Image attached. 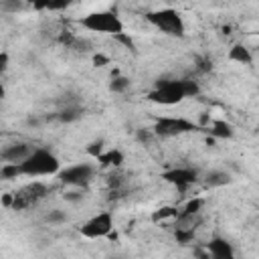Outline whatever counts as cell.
Masks as SVG:
<instances>
[{"label": "cell", "mask_w": 259, "mask_h": 259, "mask_svg": "<svg viewBox=\"0 0 259 259\" xmlns=\"http://www.w3.org/2000/svg\"><path fill=\"white\" fill-rule=\"evenodd\" d=\"M0 174H2V178H16V176H22V172H20V164H4L2 166V170H0Z\"/></svg>", "instance_id": "44dd1931"}, {"label": "cell", "mask_w": 259, "mask_h": 259, "mask_svg": "<svg viewBox=\"0 0 259 259\" xmlns=\"http://www.w3.org/2000/svg\"><path fill=\"white\" fill-rule=\"evenodd\" d=\"M81 115H83V111H81L79 107H65V109H61V111L57 113V119L63 121V123H69V121L79 119Z\"/></svg>", "instance_id": "2e32d148"}, {"label": "cell", "mask_w": 259, "mask_h": 259, "mask_svg": "<svg viewBox=\"0 0 259 259\" xmlns=\"http://www.w3.org/2000/svg\"><path fill=\"white\" fill-rule=\"evenodd\" d=\"M97 162L103 168H119L123 164V154L119 150H107L97 158Z\"/></svg>", "instance_id": "5bb4252c"}, {"label": "cell", "mask_w": 259, "mask_h": 259, "mask_svg": "<svg viewBox=\"0 0 259 259\" xmlns=\"http://www.w3.org/2000/svg\"><path fill=\"white\" fill-rule=\"evenodd\" d=\"M49 194V188L42 184V182H32V184H26L22 186L20 190L12 192V206L14 210H24L28 208L30 204L38 202L40 198H45Z\"/></svg>", "instance_id": "8992f818"}, {"label": "cell", "mask_w": 259, "mask_h": 259, "mask_svg": "<svg viewBox=\"0 0 259 259\" xmlns=\"http://www.w3.org/2000/svg\"><path fill=\"white\" fill-rule=\"evenodd\" d=\"M202 208V198H190L186 204H184V212L178 214V219H188V217H194L198 214Z\"/></svg>", "instance_id": "e0dca14e"}, {"label": "cell", "mask_w": 259, "mask_h": 259, "mask_svg": "<svg viewBox=\"0 0 259 259\" xmlns=\"http://www.w3.org/2000/svg\"><path fill=\"white\" fill-rule=\"evenodd\" d=\"M8 63H10V57L6 51H0V73H4L8 69Z\"/></svg>", "instance_id": "83f0119b"}, {"label": "cell", "mask_w": 259, "mask_h": 259, "mask_svg": "<svg viewBox=\"0 0 259 259\" xmlns=\"http://www.w3.org/2000/svg\"><path fill=\"white\" fill-rule=\"evenodd\" d=\"M0 202H2L4 206H12V192H10V194H4Z\"/></svg>", "instance_id": "f546056e"}, {"label": "cell", "mask_w": 259, "mask_h": 259, "mask_svg": "<svg viewBox=\"0 0 259 259\" xmlns=\"http://www.w3.org/2000/svg\"><path fill=\"white\" fill-rule=\"evenodd\" d=\"M127 87H130V79L127 77L117 75V77H111V81H109V91H113V93H123Z\"/></svg>", "instance_id": "ffe728a7"}, {"label": "cell", "mask_w": 259, "mask_h": 259, "mask_svg": "<svg viewBox=\"0 0 259 259\" xmlns=\"http://www.w3.org/2000/svg\"><path fill=\"white\" fill-rule=\"evenodd\" d=\"M87 154H89V156H93V158H99V156L103 154V142H101V140L91 142V144L87 146Z\"/></svg>", "instance_id": "603a6c76"}, {"label": "cell", "mask_w": 259, "mask_h": 259, "mask_svg": "<svg viewBox=\"0 0 259 259\" xmlns=\"http://www.w3.org/2000/svg\"><path fill=\"white\" fill-rule=\"evenodd\" d=\"M24 8V4L20 2V0H0V10L2 12H18V10H22Z\"/></svg>", "instance_id": "7402d4cb"}, {"label": "cell", "mask_w": 259, "mask_h": 259, "mask_svg": "<svg viewBox=\"0 0 259 259\" xmlns=\"http://www.w3.org/2000/svg\"><path fill=\"white\" fill-rule=\"evenodd\" d=\"M200 93V87L196 81L190 79H176V81H158L156 89L148 93V99L160 105H176L186 97H194Z\"/></svg>", "instance_id": "6da1fadb"}, {"label": "cell", "mask_w": 259, "mask_h": 259, "mask_svg": "<svg viewBox=\"0 0 259 259\" xmlns=\"http://www.w3.org/2000/svg\"><path fill=\"white\" fill-rule=\"evenodd\" d=\"M150 138H152L150 132H146V130H138V140H140V142H150Z\"/></svg>", "instance_id": "f1b7e54d"}, {"label": "cell", "mask_w": 259, "mask_h": 259, "mask_svg": "<svg viewBox=\"0 0 259 259\" xmlns=\"http://www.w3.org/2000/svg\"><path fill=\"white\" fill-rule=\"evenodd\" d=\"M208 134H210V138L212 140H227V138H233V125L231 123H227L225 119H214L212 123H210V127L206 130Z\"/></svg>", "instance_id": "7c38bea8"}, {"label": "cell", "mask_w": 259, "mask_h": 259, "mask_svg": "<svg viewBox=\"0 0 259 259\" xmlns=\"http://www.w3.org/2000/svg\"><path fill=\"white\" fill-rule=\"evenodd\" d=\"M162 178L170 184H174L180 192H184L188 186L196 184L198 180V172L192 170V168H172V170H166L162 172Z\"/></svg>", "instance_id": "9c48e42d"}, {"label": "cell", "mask_w": 259, "mask_h": 259, "mask_svg": "<svg viewBox=\"0 0 259 259\" xmlns=\"http://www.w3.org/2000/svg\"><path fill=\"white\" fill-rule=\"evenodd\" d=\"M174 239L180 243V245H188L192 239H194V229L190 227H178L174 231Z\"/></svg>", "instance_id": "d6986e66"}, {"label": "cell", "mask_w": 259, "mask_h": 259, "mask_svg": "<svg viewBox=\"0 0 259 259\" xmlns=\"http://www.w3.org/2000/svg\"><path fill=\"white\" fill-rule=\"evenodd\" d=\"M81 26L91 30V32H105V34H119L123 32V22L119 20V16L111 10H97V12H89L87 16H83Z\"/></svg>", "instance_id": "3957f363"}, {"label": "cell", "mask_w": 259, "mask_h": 259, "mask_svg": "<svg viewBox=\"0 0 259 259\" xmlns=\"http://www.w3.org/2000/svg\"><path fill=\"white\" fill-rule=\"evenodd\" d=\"M148 20L158 26L162 32L170 34V36H184V22L182 16L174 10V8H162V10H154L148 14Z\"/></svg>", "instance_id": "277c9868"}, {"label": "cell", "mask_w": 259, "mask_h": 259, "mask_svg": "<svg viewBox=\"0 0 259 259\" xmlns=\"http://www.w3.org/2000/svg\"><path fill=\"white\" fill-rule=\"evenodd\" d=\"M81 235L87 239H99V237H107L113 231V217L111 212H99L95 217H91L81 229Z\"/></svg>", "instance_id": "52a82bcc"}, {"label": "cell", "mask_w": 259, "mask_h": 259, "mask_svg": "<svg viewBox=\"0 0 259 259\" xmlns=\"http://www.w3.org/2000/svg\"><path fill=\"white\" fill-rule=\"evenodd\" d=\"M204 182H206V186H210V188L225 186V184L231 182V174H229V172H223V170H212V172L206 174Z\"/></svg>", "instance_id": "9a60e30c"}, {"label": "cell", "mask_w": 259, "mask_h": 259, "mask_svg": "<svg viewBox=\"0 0 259 259\" xmlns=\"http://www.w3.org/2000/svg\"><path fill=\"white\" fill-rule=\"evenodd\" d=\"M117 42H121L125 49H130V51H136V45H134V40H132V36H127L125 32H119V34H115L113 36Z\"/></svg>", "instance_id": "d4e9b609"}, {"label": "cell", "mask_w": 259, "mask_h": 259, "mask_svg": "<svg viewBox=\"0 0 259 259\" xmlns=\"http://www.w3.org/2000/svg\"><path fill=\"white\" fill-rule=\"evenodd\" d=\"M229 61H235V63H241V65H251L253 57H251V51H249L245 45L237 42V45H233L231 51H229Z\"/></svg>", "instance_id": "4fadbf2b"}, {"label": "cell", "mask_w": 259, "mask_h": 259, "mask_svg": "<svg viewBox=\"0 0 259 259\" xmlns=\"http://www.w3.org/2000/svg\"><path fill=\"white\" fill-rule=\"evenodd\" d=\"M59 170H61L59 158L45 148L32 150L20 162V172L24 176H49V174H57Z\"/></svg>", "instance_id": "7a4b0ae2"}, {"label": "cell", "mask_w": 259, "mask_h": 259, "mask_svg": "<svg viewBox=\"0 0 259 259\" xmlns=\"http://www.w3.org/2000/svg\"><path fill=\"white\" fill-rule=\"evenodd\" d=\"M47 221H49V223H65V221H67V214H65V210L55 208V210H51V212L47 214Z\"/></svg>", "instance_id": "cb8c5ba5"}, {"label": "cell", "mask_w": 259, "mask_h": 259, "mask_svg": "<svg viewBox=\"0 0 259 259\" xmlns=\"http://www.w3.org/2000/svg\"><path fill=\"white\" fill-rule=\"evenodd\" d=\"M6 97V91H4V87H2V83H0V101Z\"/></svg>", "instance_id": "4dcf8cb0"}, {"label": "cell", "mask_w": 259, "mask_h": 259, "mask_svg": "<svg viewBox=\"0 0 259 259\" xmlns=\"http://www.w3.org/2000/svg\"><path fill=\"white\" fill-rule=\"evenodd\" d=\"M93 65L95 67H105V65H109V57H105V55H93Z\"/></svg>", "instance_id": "484cf974"}, {"label": "cell", "mask_w": 259, "mask_h": 259, "mask_svg": "<svg viewBox=\"0 0 259 259\" xmlns=\"http://www.w3.org/2000/svg\"><path fill=\"white\" fill-rule=\"evenodd\" d=\"M174 217H178V208L176 206H162V208L152 212V221L154 223H160V221H166V219H174Z\"/></svg>", "instance_id": "ac0fdd59"}, {"label": "cell", "mask_w": 259, "mask_h": 259, "mask_svg": "<svg viewBox=\"0 0 259 259\" xmlns=\"http://www.w3.org/2000/svg\"><path fill=\"white\" fill-rule=\"evenodd\" d=\"M93 166L91 164H75V166H69L65 170H59V180L63 184H71V186H85L89 184V180L93 178Z\"/></svg>", "instance_id": "ba28073f"}, {"label": "cell", "mask_w": 259, "mask_h": 259, "mask_svg": "<svg viewBox=\"0 0 259 259\" xmlns=\"http://www.w3.org/2000/svg\"><path fill=\"white\" fill-rule=\"evenodd\" d=\"M30 152L32 148L28 144H12L2 152V158L6 160V164H20Z\"/></svg>", "instance_id": "8fae6325"}, {"label": "cell", "mask_w": 259, "mask_h": 259, "mask_svg": "<svg viewBox=\"0 0 259 259\" xmlns=\"http://www.w3.org/2000/svg\"><path fill=\"white\" fill-rule=\"evenodd\" d=\"M196 130H200V125L184 117H160L154 123V134L160 138H174V136L190 134Z\"/></svg>", "instance_id": "5b68a950"}, {"label": "cell", "mask_w": 259, "mask_h": 259, "mask_svg": "<svg viewBox=\"0 0 259 259\" xmlns=\"http://www.w3.org/2000/svg\"><path fill=\"white\" fill-rule=\"evenodd\" d=\"M206 251H208L210 259H237L233 245L223 237H212L206 245Z\"/></svg>", "instance_id": "30bf717a"}, {"label": "cell", "mask_w": 259, "mask_h": 259, "mask_svg": "<svg viewBox=\"0 0 259 259\" xmlns=\"http://www.w3.org/2000/svg\"><path fill=\"white\" fill-rule=\"evenodd\" d=\"M81 196H83V194H81L79 190H71V192H65V200H67V202H79V200H81Z\"/></svg>", "instance_id": "4316f807"}]
</instances>
